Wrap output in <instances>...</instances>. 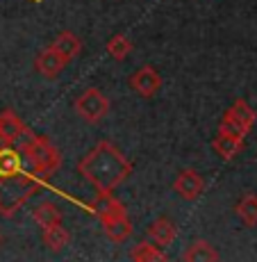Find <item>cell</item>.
<instances>
[{
    "label": "cell",
    "mask_w": 257,
    "mask_h": 262,
    "mask_svg": "<svg viewBox=\"0 0 257 262\" xmlns=\"http://www.w3.org/2000/svg\"><path fill=\"white\" fill-rule=\"evenodd\" d=\"M21 153H23V160L28 162V169L34 171L37 176H41L43 180H48L62 167V153L43 135H32V133L25 135Z\"/></svg>",
    "instance_id": "cell-2"
},
{
    "label": "cell",
    "mask_w": 257,
    "mask_h": 262,
    "mask_svg": "<svg viewBox=\"0 0 257 262\" xmlns=\"http://www.w3.org/2000/svg\"><path fill=\"white\" fill-rule=\"evenodd\" d=\"M73 107L87 123H100L109 112V100L98 87H89L75 98Z\"/></svg>",
    "instance_id": "cell-4"
},
{
    "label": "cell",
    "mask_w": 257,
    "mask_h": 262,
    "mask_svg": "<svg viewBox=\"0 0 257 262\" xmlns=\"http://www.w3.org/2000/svg\"><path fill=\"white\" fill-rule=\"evenodd\" d=\"M53 48L57 50L66 62H73L80 55V50H82V41H80V37H75L71 30H62V32L57 34V39L53 41Z\"/></svg>",
    "instance_id": "cell-14"
},
{
    "label": "cell",
    "mask_w": 257,
    "mask_h": 262,
    "mask_svg": "<svg viewBox=\"0 0 257 262\" xmlns=\"http://www.w3.org/2000/svg\"><path fill=\"white\" fill-rule=\"evenodd\" d=\"M66 67H68V62L53 46H48L46 50H41V53L37 55V59H34V69H37V71L41 73L43 78H48V80L57 78V75L62 73Z\"/></svg>",
    "instance_id": "cell-8"
},
{
    "label": "cell",
    "mask_w": 257,
    "mask_h": 262,
    "mask_svg": "<svg viewBox=\"0 0 257 262\" xmlns=\"http://www.w3.org/2000/svg\"><path fill=\"white\" fill-rule=\"evenodd\" d=\"M107 53L112 55L114 59H125L132 53V39H130L128 34H114L107 41Z\"/></svg>",
    "instance_id": "cell-21"
},
{
    "label": "cell",
    "mask_w": 257,
    "mask_h": 262,
    "mask_svg": "<svg viewBox=\"0 0 257 262\" xmlns=\"http://www.w3.org/2000/svg\"><path fill=\"white\" fill-rule=\"evenodd\" d=\"M235 212L241 219V224L255 228L257 226V194H244L241 201L235 205Z\"/></svg>",
    "instance_id": "cell-17"
},
{
    "label": "cell",
    "mask_w": 257,
    "mask_h": 262,
    "mask_svg": "<svg viewBox=\"0 0 257 262\" xmlns=\"http://www.w3.org/2000/svg\"><path fill=\"white\" fill-rule=\"evenodd\" d=\"M28 133L30 130L25 128V123L18 119V114L14 110L7 107L0 112V146H14Z\"/></svg>",
    "instance_id": "cell-7"
},
{
    "label": "cell",
    "mask_w": 257,
    "mask_h": 262,
    "mask_svg": "<svg viewBox=\"0 0 257 262\" xmlns=\"http://www.w3.org/2000/svg\"><path fill=\"white\" fill-rule=\"evenodd\" d=\"M182 260L187 262H214L219 260V253L214 251V246L205 239H198L194 244H189V249L182 253Z\"/></svg>",
    "instance_id": "cell-16"
},
{
    "label": "cell",
    "mask_w": 257,
    "mask_h": 262,
    "mask_svg": "<svg viewBox=\"0 0 257 262\" xmlns=\"http://www.w3.org/2000/svg\"><path fill=\"white\" fill-rule=\"evenodd\" d=\"M130 89H134L141 98H153L155 94L162 89V75L157 73V69L146 64V67L137 69L132 75L128 78Z\"/></svg>",
    "instance_id": "cell-5"
},
{
    "label": "cell",
    "mask_w": 257,
    "mask_h": 262,
    "mask_svg": "<svg viewBox=\"0 0 257 262\" xmlns=\"http://www.w3.org/2000/svg\"><path fill=\"white\" fill-rule=\"evenodd\" d=\"M68 239H71V233L62 224H55L43 230V244H46L50 251H62L64 246L68 244Z\"/></svg>",
    "instance_id": "cell-19"
},
{
    "label": "cell",
    "mask_w": 257,
    "mask_h": 262,
    "mask_svg": "<svg viewBox=\"0 0 257 262\" xmlns=\"http://www.w3.org/2000/svg\"><path fill=\"white\" fill-rule=\"evenodd\" d=\"M148 239L153 242L155 246H169V244H173V239H175V235H178V228H175V224L169 219V216H157V219L153 221V224L148 226Z\"/></svg>",
    "instance_id": "cell-10"
},
{
    "label": "cell",
    "mask_w": 257,
    "mask_h": 262,
    "mask_svg": "<svg viewBox=\"0 0 257 262\" xmlns=\"http://www.w3.org/2000/svg\"><path fill=\"white\" fill-rule=\"evenodd\" d=\"M212 148H214V153L219 155L221 160H232V158H237V155L241 153V150H244V137L219 130L216 137L212 139Z\"/></svg>",
    "instance_id": "cell-9"
},
{
    "label": "cell",
    "mask_w": 257,
    "mask_h": 262,
    "mask_svg": "<svg viewBox=\"0 0 257 262\" xmlns=\"http://www.w3.org/2000/svg\"><path fill=\"white\" fill-rule=\"evenodd\" d=\"M130 258H132L134 262H164L166 253L148 239V242H141V244L134 246L132 253H130Z\"/></svg>",
    "instance_id": "cell-18"
},
{
    "label": "cell",
    "mask_w": 257,
    "mask_h": 262,
    "mask_svg": "<svg viewBox=\"0 0 257 262\" xmlns=\"http://www.w3.org/2000/svg\"><path fill=\"white\" fill-rule=\"evenodd\" d=\"M41 187H43V178L30 169L21 171L14 178L0 180V214L12 216L34 191H39Z\"/></svg>",
    "instance_id": "cell-3"
},
{
    "label": "cell",
    "mask_w": 257,
    "mask_h": 262,
    "mask_svg": "<svg viewBox=\"0 0 257 262\" xmlns=\"http://www.w3.org/2000/svg\"><path fill=\"white\" fill-rule=\"evenodd\" d=\"M205 189L203 176L196 169H182L178 173V178L173 180V191L184 201H196Z\"/></svg>",
    "instance_id": "cell-6"
},
{
    "label": "cell",
    "mask_w": 257,
    "mask_h": 262,
    "mask_svg": "<svg viewBox=\"0 0 257 262\" xmlns=\"http://www.w3.org/2000/svg\"><path fill=\"white\" fill-rule=\"evenodd\" d=\"M32 216L41 230H46L55 224H62V210H59L53 201H41V203L32 210Z\"/></svg>",
    "instance_id": "cell-15"
},
{
    "label": "cell",
    "mask_w": 257,
    "mask_h": 262,
    "mask_svg": "<svg viewBox=\"0 0 257 262\" xmlns=\"http://www.w3.org/2000/svg\"><path fill=\"white\" fill-rule=\"evenodd\" d=\"M134 164L107 139L96 144L78 164V173L94 185L96 191H114L130 178Z\"/></svg>",
    "instance_id": "cell-1"
},
{
    "label": "cell",
    "mask_w": 257,
    "mask_h": 262,
    "mask_svg": "<svg viewBox=\"0 0 257 262\" xmlns=\"http://www.w3.org/2000/svg\"><path fill=\"white\" fill-rule=\"evenodd\" d=\"M228 112L232 114V117H235L237 121H239L241 125H244V130H246V133H250V128H253V125H255V119H257V117H255L253 107H250V105L246 103L244 98H237L235 103L228 107Z\"/></svg>",
    "instance_id": "cell-20"
},
{
    "label": "cell",
    "mask_w": 257,
    "mask_h": 262,
    "mask_svg": "<svg viewBox=\"0 0 257 262\" xmlns=\"http://www.w3.org/2000/svg\"><path fill=\"white\" fill-rule=\"evenodd\" d=\"M103 228H105V235H107L112 242H125L132 235V221L128 219V212H121L112 219L103 221Z\"/></svg>",
    "instance_id": "cell-13"
},
{
    "label": "cell",
    "mask_w": 257,
    "mask_h": 262,
    "mask_svg": "<svg viewBox=\"0 0 257 262\" xmlns=\"http://www.w3.org/2000/svg\"><path fill=\"white\" fill-rule=\"evenodd\" d=\"M25 171L23 155L14 146H0V180H7Z\"/></svg>",
    "instance_id": "cell-11"
},
{
    "label": "cell",
    "mask_w": 257,
    "mask_h": 262,
    "mask_svg": "<svg viewBox=\"0 0 257 262\" xmlns=\"http://www.w3.org/2000/svg\"><path fill=\"white\" fill-rule=\"evenodd\" d=\"M121 212H125V208L112 191H98V196H96V201H94V214L100 219V224L121 214Z\"/></svg>",
    "instance_id": "cell-12"
}]
</instances>
